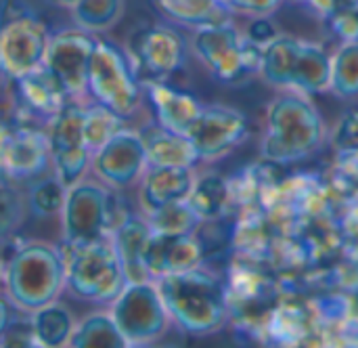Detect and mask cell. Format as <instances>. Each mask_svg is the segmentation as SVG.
I'll use <instances>...</instances> for the list:
<instances>
[{
  "label": "cell",
  "mask_w": 358,
  "mask_h": 348,
  "mask_svg": "<svg viewBox=\"0 0 358 348\" xmlns=\"http://www.w3.org/2000/svg\"><path fill=\"white\" fill-rule=\"evenodd\" d=\"M325 132L323 116L310 95L283 90L268 103L260 153L277 164L300 162L323 147Z\"/></svg>",
  "instance_id": "cell-1"
},
{
  "label": "cell",
  "mask_w": 358,
  "mask_h": 348,
  "mask_svg": "<svg viewBox=\"0 0 358 348\" xmlns=\"http://www.w3.org/2000/svg\"><path fill=\"white\" fill-rule=\"evenodd\" d=\"M170 321L191 336L216 334L227 319L222 284L201 267L155 279Z\"/></svg>",
  "instance_id": "cell-2"
},
{
  "label": "cell",
  "mask_w": 358,
  "mask_h": 348,
  "mask_svg": "<svg viewBox=\"0 0 358 348\" xmlns=\"http://www.w3.org/2000/svg\"><path fill=\"white\" fill-rule=\"evenodd\" d=\"M65 288V263L57 246L27 242L15 248L4 263V290L8 300L31 313L52 300Z\"/></svg>",
  "instance_id": "cell-3"
},
{
  "label": "cell",
  "mask_w": 358,
  "mask_h": 348,
  "mask_svg": "<svg viewBox=\"0 0 358 348\" xmlns=\"http://www.w3.org/2000/svg\"><path fill=\"white\" fill-rule=\"evenodd\" d=\"M258 76L279 90H296L304 95L327 92L331 55L315 42L279 34L262 48Z\"/></svg>",
  "instance_id": "cell-4"
},
{
  "label": "cell",
  "mask_w": 358,
  "mask_h": 348,
  "mask_svg": "<svg viewBox=\"0 0 358 348\" xmlns=\"http://www.w3.org/2000/svg\"><path fill=\"white\" fill-rule=\"evenodd\" d=\"M65 263V288L80 300L111 302L128 284L111 235L57 246Z\"/></svg>",
  "instance_id": "cell-5"
},
{
  "label": "cell",
  "mask_w": 358,
  "mask_h": 348,
  "mask_svg": "<svg viewBox=\"0 0 358 348\" xmlns=\"http://www.w3.org/2000/svg\"><path fill=\"white\" fill-rule=\"evenodd\" d=\"M50 32L27 0L0 2V74L19 80L42 67Z\"/></svg>",
  "instance_id": "cell-6"
},
{
  "label": "cell",
  "mask_w": 358,
  "mask_h": 348,
  "mask_svg": "<svg viewBox=\"0 0 358 348\" xmlns=\"http://www.w3.org/2000/svg\"><path fill=\"white\" fill-rule=\"evenodd\" d=\"M191 48L197 59L227 84L241 82L245 76L258 71L262 48L241 34L231 19L195 27Z\"/></svg>",
  "instance_id": "cell-7"
},
{
  "label": "cell",
  "mask_w": 358,
  "mask_h": 348,
  "mask_svg": "<svg viewBox=\"0 0 358 348\" xmlns=\"http://www.w3.org/2000/svg\"><path fill=\"white\" fill-rule=\"evenodd\" d=\"M88 95L94 103L122 118H130L138 109L141 84L128 53L96 38L88 71Z\"/></svg>",
  "instance_id": "cell-8"
},
{
  "label": "cell",
  "mask_w": 358,
  "mask_h": 348,
  "mask_svg": "<svg viewBox=\"0 0 358 348\" xmlns=\"http://www.w3.org/2000/svg\"><path fill=\"white\" fill-rule=\"evenodd\" d=\"M109 305V315L128 347L153 344L172 323L155 281L126 284V288Z\"/></svg>",
  "instance_id": "cell-9"
},
{
  "label": "cell",
  "mask_w": 358,
  "mask_h": 348,
  "mask_svg": "<svg viewBox=\"0 0 358 348\" xmlns=\"http://www.w3.org/2000/svg\"><path fill=\"white\" fill-rule=\"evenodd\" d=\"M84 107L67 103L65 109L48 122L50 164L59 181L69 189L80 183L90 168L92 151L84 143Z\"/></svg>",
  "instance_id": "cell-10"
},
{
  "label": "cell",
  "mask_w": 358,
  "mask_h": 348,
  "mask_svg": "<svg viewBox=\"0 0 358 348\" xmlns=\"http://www.w3.org/2000/svg\"><path fill=\"white\" fill-rule=\"evenodd\" d=\"M63 242L86 244L109 235V189L92 181H80L67 189L61 210Z\"/></svg>",
  "instance_id": "cell-11"
},
{
  "label": "cell",
  "mask_w": 358,
  "mask_h": 348,
  "mask_svg": "<svg viewBox=\"0 0 358 348\" xmlns=\"http://www.w3.org/2000/svg\"><path fill=\"white\" fill-rule=\"evenodd\" d=\"M94 44L96 38L82 27L50 34L42 65L52 71L69 99H80L88 92V71Z\"/></svg>",
  "instance_id": "cell-12"
},
{
  "label": "cell",
  "mask_w": 358,
  "mask_h": 348,
  "mask_svg": "<svg viewBox=\"0 0 358 348\" xmlns=\"http://www.w3.org/2000/svg\"><path fill=\"white\" fill-rule=\"evenodd\" d=\"M128 57L138 80H166L182 67L187 44L176 29L168 25H151L134 36Z\"/></svg>",
  "instance_id": "cell-13"
},
{
  "label": "cell",
  "mask_w": 358,
  "mask_h": 348,
  "mask_svg": "<svg viewBox=\"0 0 358 348\" xmlns=\"http://www.w3.org/2000/svg\"><path fill=\"white\" fill-rule=\"evenodd\" d=\"M199 162H218L248 137V118L227 105H208L189 128Z\"/></svg>",
  "instance_id": "cell-14"
},
{
  "label": "cell",
  "mask_w": 358,
  "mask_h": 348,
  "mask_svg": "<svg viewBox=\"0 0 358 348\" xmlns=\"http://www.w3.org/2000/svg\"><path fill=\"white\" fill-rule=\"evenodd\" d=\"M90 168L111 189H124L138 183L149 168L138 130H120L111 141L92 153Z\"/></svg>",
  "instance_id": "cell-15"
},
{
  "label": "cell",
  "mask_w": 358,
  "mask_h": 348,
  "mask_svg": "<svg viewBox=\"0 0 358 348\" xmlns=\"http://www.w3.org/2000/svg\"><path fill=\"white\" fill-rule=\"evenodd\" d=\"M50 162L48 134L31 126H0V174L15 181L40 176Z\"/></svg>",
  "instance_id": "cell-16"
},
{
  "label": "cell",
  "mask_w": 358,
  "mask_h": 348,
  "mask_svg": "<svg viewBox=\"0 0 358 348\" xmlns=\"http://www.w3.org/2000/svg\"><path fill=\"white\" fill-rule=\"evenodd\" d=\"M201 244L195 233L170 235V233H151L145 250V267L149 277L155 281L159 277L182 273L201 265Z\"/></svg>",
  "instance_id": "cell-17"
},
{
  "label": "cell",
  "mask_w": 358,
  "mask_h": 348,
  "mask_svg": "<svg viewBox=\"0 0 358 348\" xmlns=\"http://www.w3.org/2000/svg\"><path fill=\"white\" fill-rule=\"evenodd\" d=\"M193 168L180 166H149L141 179V206L147 212L166 204L185 202L193 189Z\"/></svg>",
  "instance_id": "cell-18"
},
{
  "label": "cell",
  "mask_w": 358,
  "mask_h": 348,
  "mask_svg": "<svg viewBox=\"0 0 358 348\" xmlns=\"http://www.w3.org/2000/svg\"><path fill=\"white\" fill-rule=\"evenodd\" d=\"M13 82L17 84V95L23 107L44 122L57 118L69 101V95L65 92L61 82L44 65Z\"/></svg>",
  "instance_id": "cell-19"
},
{
  "label": "cell",
  "mask_w": 358,
  "mask_h": 348,
  "mask_svg": "<svg viewBox=\"0 0 358 348\" xmlns=\"http://www.w3.org/2000/svg\"><path fill=\"white\" fill-rule=\"evenodd\" d=\"M145 86L155 113V122L174 132L187 134L193 122L199 118L203 105L191 92L172 88L164 80L145 82Z\"/></svg>",
  "instance_id": "cell-20"
},
{
  "label": "cell",
  "mask_w": 358,
  "mask_h": 348,
  "mask_svg": "<svg viewBox=\"0 0 358 348\" xmlns=\"http://www.w3.org/2000/svg\"><path fill=\"white\" fill-rule=\"evenodd\" d=\"M147 164L149 166H180V168H193L199 162V155L187 134L174 132L159 122H151L138 130Z\"/></svg>",
  "instance_id": "cell-21"
},
{
  "label": "cell",
  "mask_w": 358,
  "mask_h": 348,
  "mask_svg": "<svg viewBox=\"0 0 358 348\" xmlns=\"http://www.w3.org/2000/svg\"><path fill=\"white\" fill-rule=\"evenodd\" d=\"M151 233H153V229H151L147 216L141 218V216H134V214H130L111 233V239H113V246H115V250L120 254V260H122L128 284L153 281L149 277V273H147V267H145V250H147Z\"/></svg>",
  "instance_id": "cell-22"
},
{
  "label": "cell",
  "mask_w": 358,
  "mask_h": 348,
  "mask_svg": "<svg viewBox=\"0 0 358 348\" xmlns=\"http://www.w3.org/2000/svg\"><path fill=\"white\" fill-rule=\"evenodd\" d=\"M34 336L40 348L69 347V340L76 330V321L71 313L59 302H48L29 313Z\"/></svg>",
  "instance_id": "cell-23"
},
{
  "label": "cell",
  "mask_w": 358,
  "mask_h": 348,
  "mask_svg": "<svg viewBox=\"0 0 358 348\" xmlns=\"http://www.w3.org/2000/svg\"><path fill=\"white\" fill-rule=\"evenodd\" d=\"M157 8L172 21L201 27L220 21H229V6L218 0H155Z\"/></svg>",
  "instance_id": "cell-24"
},
{
  "label": "cell",
  "mask_w": 358,
  "mask_h": 348,
  "mask_svg": "<svg viewBox=\"0 0 358 348\" xmlns=\"http://www.w3.org/2000/svg\"><path fill=\"white\" fill-rule=\"evenodd\" d=\"M187 204L199 216L201 223L216 221L224 214L229 204V185L218 174L195 176L193 189L187 197Z\"/></svg>",
  "instance_id": "cell-25"
},
{
  "label": "cell",
  "mask_w": 358,
  "mask_h": 348,
  "mask_svg": "<svg viewBox=\"0 0 358 348\" xmlns=\"http://www.w3.org/2000/svg\"><path fill=\"white\" fill-rule=\"evenodd\" d=\"M71 348H128L126 338L117 330L109 313H92L76 323Z\"/></svg>",
  "instance_id": "cell-26"
},
{
  "label": "cell",
  "mask_w": 358,
  "mask_h": 348,
  "mask_svg": "<svg viewBox=\"0 0 358 348\" xmlns=\"http://www.w3.org/2000/svg\"><path fill=\"white\" fill-rule=\"evenodd\" d=\"M329 90L344 101L358 99V40H346L331 55Z\"/></svg>",
  "instance_id": "cell-27"
},
{
  "label": "cell",
  "mask_w": 358,
  "mask_h": 348,
  "mask_svg": "<svg viewBox=\"0 0 358 348\" xmlns=\"http://www.w3.org/2000/svg\"><path fill=\"white\" fill-rule=\"evenodd\" d=\"M124 13V0H78L71 8L78 27L99 34L113 27Z\"/></svg>",
  "instance_id": "cell-28"
},
{
  "label": "cell",
  "mask_w": 358,
  "mask_h": 348,
  "mask_svg": "<svg viewBox=\"0 0 358 348\" xmlns=\"http://www.w3.org/2000/svg\"><path fill=\"white\" fill-rule=\"evenodd\" d=\"M124 120L122 116H117L115 111L92 103L90 107H84V143L86 147L94 153L96 149H101L107 141H111L120 130H124Z\"/></svg>",
  "instance_id": "cell-29"
},
{
  "label": "cell",
  "mask_w": 358,
  "mask_h": 348,
  "mask_svg": "<svg viewBox=\"0 0 358 348\" xmlns=\"http://www.w3.org/2000/svg\"><path fill=\"white\" fill-rule=\"evenodd\" d=\"M151 229L155 233H170V235H187V233H195V229L199 227V216L193 212V208L185 202H174V204H166L162 208H155L151 212L145 214Z\"/></svg>",
  "instance_id": "cell-30"
},
{
  "label": "cell",
  "mask_w": 358,
  "mask_h": 348,
  "mask_svg": "<svg viewBox=\"0 0 358 348\" xmlns=\"http://www.w3.org/2000/svg\"><path fill=\"white\" fill-rule=\"evenodd\" d=\"M65 195H67V187L59 181L57 174L52 176H42L38 179L31 187H29V208L36 216L48 218L55 214H61L63 204H65Z\"/></svg>",
  "instance_id": "cell-31"
},
{
  "label": "cell",
  "mask_w": 358,
  "mask_h": 348,
  "mask_svg": "<svg viewBox=\"0 0 358 348\" xmlns=\"http://www.w3.org/2000/svg\"><path fill=\"white\" fill-rule=\"evenodd\" d=\"M23 221V202L15 189L0 183V242L10 239Z\"/></svg>",
  "instance_id": "cell-32"
},
{
  "label": "cell",
  "mask_w": 358,
  "mask_h": 348,
  "mask_svg": "<svg viewBox=\"0 0 358 348\" xmlns=\"http://www.w3.org/2000/svg\"><path fill=\"white\" fill-rule=\"evenodd\" d=\"M336 149L344 151V153H357L358 151V109L346 111L331 137Z\"/></svg>",
  "instance_id": "cell-33"
},
{
  "label": "cell",
  "mask_w": 358,
  "mask_h": 348,
  "mask_svg": "<svg viewBox=\"0 0 358 348\" xmlns=\"http://www.w3.org/2000/svg\"><path fill=\"white\" fill-rule=\"evenodd\" d=\"M0 347H38L36 336H34V328H31V317L25 319V321H17L15 315H13L8 328L0 336Z\"/></svg>",
  "instance_id": "cell-34"
},
{
  "label": "cell",
  "mask_w": 358,
  "mask_h": 348,
  "mask_svg": "<svg viewBox=\"0 0 358 348\" xmlns=\"http://www.w3.org/2000/svg\"><path fill=\"white\" fill-rule=\"evenodd\" d=\"M279 6L281 0H233L229 4V11L254 19V17H271Z\"/></svg>",
  "instance_id": "cell-35"
},
{
  "label": "cell",
  "mask_w": 358,
  "mask_h": 348,
  "mask_svg": "<svg viewBox=\"0 0 358 348\" xmlns=\"http://www.w3.org/2000/svg\"><path fill=\"white\" fill-rule=\"evenodd\" d=\"M279 36V32H277V27L271 23V19L268 17H254V21L248 25V29H245V38L250 40V42H254L256 46H260V48H264L271 40H275Z\"/></svg>",
  "instance_id": "cell-36"
},
{
  "label": "cell",
  "mask_w": 358,
  "mask_h": 348,
  "mask_svg": "<svg viewBox=\"0 0 358 348\" xmlns=\"http://www.w3.org/2000/svg\"><path fill=\"white\" fill-rule=\"evenodd\" d=\"M334 27L344 38V42L346 40H358V11H355V8L338 11L334 17Z\"/></svg>",
  "instance_id": "cell-37"
},
{
  "label": "cell",
  "mask_w": 358,
  "mask_h": 348,
  "mask_svg": "<svg viewBox=\"0 0 358 348\" xmlns=\"http://www.w3.org/2000/svg\"><path fill=\"white\" fill-rule=\"evenodd\" d=\"M15 305L8 300H4L2 296H0V336H2V332L8 328V323H10V319H13V315H15Z\"/></svg>",
  "instance_id": "cell-38"
},
{
  "label": "cell",
  "mask_w": 358,
  "mask_h": 348,
  "mask_svg": "<svg viewBox=\"0 0 358 348\" xmlns=\"http://www.w3.org/2000/svg\"><path fill=\"white\" fill-rule=\"evenodd\" d=\"M46 2L52 4V6H57V8H69V11H71V8L76 6L78 0H46Z\"/></svg>",
  "instance_id": "cell-39"
},
{
  "label": "cell",
  "mask_w": 358,
  "mask_h": 348,
  "mask_svg": "<svg viewBox=\"0 0 358 348\" xmlns=\"http://www.w3.org/2000/svg\"><path fill=\"white\" fill-rule=\"evenodd\" d=\"M4 288V265H2V260H0V290Z\"/></svg>",
  "instance_id": "cell-40"
},
{
  "label": "cell",
  "mask_w": 358,
  "mask_h": 348,
  "mask_svg": "<svg viewBox=\"0 0 358 348\" xmlns=\"http://www.w3.org/2000/svg\"><path fill=\"white\" fill-rule=\"evenodd\" d=\"M218 2H222V4H224V6H229V4H231V2H233V0H218Z\"/></svg>",
  "instance_id": "cell-41"
},
{
  "label": "cell",
  "mask_w": 358,
  "mask_h": 348,
  "mask_svg": "<svg viewBox=\"0 0 358 348\" xmlns=\"http://www.w3.org/2000/svg\"><path fill=\"white\" fill-rule=\"evenodd\" d=\"M294 2H310V0H294Z\"/></svg>",
  "instance_id": "cell-42"
}]
</instances>
